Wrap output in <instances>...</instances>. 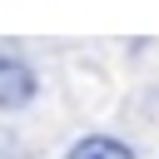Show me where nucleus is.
<instances>
[{
  "mask_svg": "<svg viewBox=\"0 0 159 159\" xmlns=\"http://www.w3.org/2000/svg\"><path fill=\"white\" fill-rule=\"evenodd\" d=\"M35 89H40L35 70H30L25 60H15V55H0V109H20V104H30Z\"/></svg>",
  "mask_w": 159,
  "mask_h": 159,
  "instance_id": "1",
  "label": "nucleus"
},
{
  "mask_svg": "<svg viewBox=\"0 0 159 159\" xmlns=\"http://www.w3.org/2000/svg\"><path fill=\"white\" fill-rule=\"evenodd\" d=\"M65 159H134V149L119 144V139H109V134H89V139H80Z\"/></svg>",
  "mask_w": 159,
  "mask_h": 159,
  "instance_id": "2",
  "label": "nucleus"
}]
</instances>
